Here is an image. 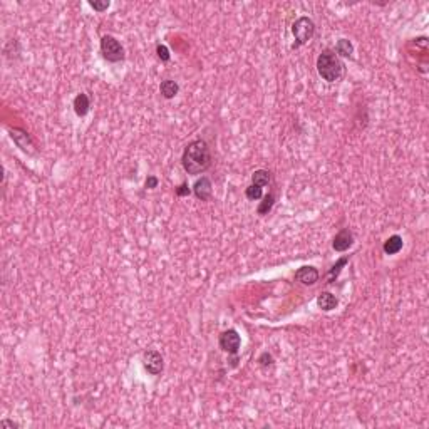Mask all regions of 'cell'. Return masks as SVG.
Listing matches in <instances>:
<instances>
[{
	"instance_id": "3",
	"label": "cell",
	"mask_w": 429,
	"mask_h": 429,
	"mask_svg": "<svg viewBox=\"0 0 429 429\" xmlns=\"http://www.w3.org/2000/svg\"><path fill=\"white\" fill-rule=\"evenodd\" d=\"M292 34H294V37H295L294 49L304 46V44L309 42L315 34L314 21L309 17H299L294 24H292Z\"/></svg>"
},
{
	"instance_id": "12",
	"label": "cell",
	"mask_w": 429,
	"mask_h": 429,
	"mask_svg": "<svg viewBox=\"0 0 429 429\" xmlns=\"http://www.w3.org/2000/svg\"><path fill=\"white\" fill-rule=\"evenodd\" d=\"M159 92H161V96H163L164 99H173V97L179 92V86H178L176 81L164 79L159 84Z\"/></svg>"
},
{
	"instance_id": "14",
	"label": "cell",
	"mask_w": 429,
	"mask_h": 429,
	"mask_svg": "<svg viewBox=\"0 0 429 429\" xmlns=\"http://www.w3.org/2000/svg\"><path fill=\"white\" fill-rule=\"evenodd\" d=\"M270 181H272V174L270 171H267V169H257V171H253L252 174V184H257V186H260V188L268 186Z\"/></svg>"
},
{
	"instance_id": "22",
	"label": "cell",
	"mask_w": 429,
	"mask_h": 429,
	"mask_svg": "<svg viewBox=\"0 0 429 429\" xmlns=\"http://www.w3.org/2000/svg\"><path fill=\"white\" fill-rule=\"evenodd\" d=\"M158 184H159V179L154 176V174H149L148 178H146V183H144V186L148 188V189H154V188H158Z\"/></svg>"
},
{
	"instance_id": "17",
	"label": "cell",
	"mask_w": 429,
	"mask_h": 429,
	"mask_svg": "<svg viewBox=\"0 0 429 429\" xmlns=\"http://www.w3.org/2000/svg\"><path fill=\"white\" fill-rule=\"evenodd\" d=\"M274 203H275V196L274 194H267V196H263V201L260 203V206H258V214H267L268 211H270L272 209V206H274Z\"/></svg>"
},
{
	"instance_id": "8",
	"label": "cell",
	"mask_w": 429,
	"mask_h": 429,
	"mask_svg": "<svg viewBox=\"0 0 429 429\" xmlns=\"http://www.w3.org/2000/svg\"><path fill=\"white\" fill-rule=\"evenodd\" d=\"M193 193H194V196L198 199H201V201H208L213 193V184L209 181V178L208 176L198 178L193 184Z\"/></svg>"
},
{
	"instance_id": "18",
	"label": "cell",
	"mask_w": 429,
	"mask_h": 429,
	"mask_svg": "<svg viewBox=\"0 0 429 429\" xmlns=\"http://www.w3.org/2000/svg\"><path fill=\"white\" fill-rule=\"evenodd\" d=\"M245 194L248 199H252V201H257V199L263 198V189L260 186H257V184H250L247 189H245Z\"/></svg>"
},
{
	"instance_id": "9",
	"label": "cell",
	"mask_w": 429,
	"mask_h": 429,
	"mask_svg": "<svg viewBox=\"0 0 429 429\" xmlns=\"http://www.w3.org/2000/svg\"><path fill=\"white\" fill-rule=\"evenodd\" d=\"M354 243V235L349 228H342L337 235L334 237L332 248L335 252H347Z\"/></svg>"
},
{
	"instance_id": "11",
	"label": "cell",
	"mask_w": 429,
	"mask_h": 429,
	"mask_svg": "<svg viewBox=\"0 0 429 429\" xmlns=\"http://www.w3.org/2000/svg\"><path fill=\"white\" fill-rule=\"evenodd\" d=\"M72 107H74V113L79 116V118H84V116L89 113L91 109V102H89V97L84 92L77 94L74 97V102H72Z\"/></svg>"
},
{
	"instance_id": "4",
	"label": "cell",
	"mask_w": 429,
	"mask_h": 429,
	"mask_svg": "<svg viewBox=\"0 0 429 429\" xmlns=\"http://www.w3.org/2000/svg\"><path fill=\"white\" fill-rule=\"evenodd\" d=\"M101 54L107 62H113V64L124 61V49L113 36H104L101 39Z\"/></svg>"
},
{
	"instance_id": "21",
	"label": "cell",
	"mask_w": 429,
	"mask_h": 429,
	"mask_svg": "<svg viewBox=\"0 0 429 429\" xmlns=\"http://www.w3.org/2000/svg\"><path fill=\"white\" fill-rule=\"evenodd\" d=\"M258 364H260L262 367H268V365L274 364V357H272L268 352H263L260 357H258Z\"/></svg>"
},
{
	"instance_id": "7",
	"label": "cell",
	"mask_w": 429,
	"mask_h": 429,
	"mask_svg": "<svg viewBox=\"0 0 429 429\" xmlns=\"http://www.w3.org/2000/svg\"><path fill=\"white\" fill-rule=\"evenodd\" d=\"M295 280L302 285H315L319 280V270L312 265H304L295 272Z\"/></svg>"
},
{
	"instance_id": "13",
	"label": "cell",
	"mask_w": 429,
	"mask_h": 429,
	"mask_svg": "<svg viewBox=\"0 0 429 429\" xmlns=\"http://www.w3.org/2000/svg\"><path fill=\"white\" fill-rule=\"evenodd\" d=\"M402 245H404L402 238L399 235H392L384 242L382 248H384V252H386V255H396V253L402 250Z\"/></svg>"
},
{
	"instance_id": "5",
	"label": "cell",
	"mask_w": 429,
	"mask_h": 429,
	"mask_svg": "<svg viewBox=\"0 0 429 429\" xmlns=\"http://www.w3.org/2000/svg\"><path fill=\"white\" fill-rule=\"evenodd\" d=\"M218 344L223 352H227L228 355H238V350L242 347V337L235 329H228L220 334Z\"/></svg>"
},
{
	"instance_id": "23",
	"label": "cell",
	"mask_w": 429,
	"mask_h": 429,
	"mask_svg": "<svg viewBox=\"0 0 429 429\" xmlns=\"http://www.w3.org/2000/svg\"><path fill=\"white\" fill-rule=\"evenodd\" d=\"M174 193H176L178 196H188V194L191 193V188H189L186 183H183V184H179L176 189H174Z\"/></svg>"
},
{
	"instance_id": "2",
	"label": "cell",
	"mask_w": 429,
	"mask_h": 429,
	"mask_svg": "<svg viewBox=\"0 0 429 429\" xmlns=\"http://www.w3.org/2000/svg\"><path fill=\"white\" fill-rule=\"evenodd\" d=\"M317 72L324 81L327 82H337L342 79L345 66L340 61V57L330 49H325L317 57Z\"/></svg>"
},
{
	"instance_id": "1",
	"label": "cell",
	"mask_w": 429,
	"mask_h": 429,
	"mask_svg": "<svg viewBox=\"0 0 429 429\" xmlns=\"http://www.w3.org/2000/svg\"><path fill=\"white\" fill-rule=\"evenodd\" d=\"M181 164L184 171L191 176H198L208 171L211 166V151L204 139H194L183 151L181 156Z\"/></svg>"
},
{
	"instance_id": "24",
	"label": "cell",
	"mask_w": 429,
	"mask_h": 429,
	"mask_svg": "<svg viewBox=\"0 0 429 429\" xmlns=\"http://www.w3.org/2000/svg\"><path fill=\"white\" fill-rule=\"evenodd\" d=\"M0 427H2V429H4V427H12V429H14V427H19V426H17V424L14 422V421H9V419H4V421L0 422Z\"/></svg>"
},
{
	"instance_id": "10",
	"label": "cell",
	"mask_w": 429,
	"mask_h": 429,
	"mask_svg": "<svg viewBox=\"0 0 429 429\" xmlns=\"http://www.w3.org/2000/svg\"><path fill=\"white\" fill-rule=\"evenodd\" d=\"M317 305L324 312H330L339 305V299L330 292H320L319 297H317Z\"/></svg>"
},
{
	"instance_id": "20",
	"label": "cell",
	"mask_w": 429,
	"mask_h": 429,
	"mask_svg": "<svg viewBox=\"0 0 429 429\" xmlns=\"http://www.w3.org/2000/svg\"><path fill=\"white\" fill-rule=\"evenodd\" d=\"M91 9H94L96 12H104L109 9V0H102V2H99V0H94V2H89Z\"/></svg>"
},
{
	"instance_id": "19",
	"label": "cell",
	"mask_w": 429,
	"mask_h": 429,
	"mask_svg": "<svg viewBox=\"0 0 429 429\" xmlns=\"http://www.w3.org/2000/svg\"><path fill=\"white\" fill-rule=\"evenodd\" d=\"M156 54H158V57L163 62H168L169 59H171V54H169V49L166 46H163V44H159L158 47H156Z\"/></svg>"
},
{
	"instance_id": "6",
	"label": "cell",
	"mask_w": 429,
	"mask_h": 429,
	"mask_svg": "<svg viewBox=\"0 0 429 429\" xmlns=\"http://www.w3.org/2000/svg\"><path fill=\"white\" fill-rule=\"evenodd\" d=\"M143 365L151 375H159L164 369V360L158 350H146L143 355Z\"/></svg>"
},
{
	"instance_id": "16",
	"label": "cell",
	"mask_w": 429,
	"mask_h": 429,
	"mask_svg": "<svg viewBox=\"0 0 429 429\" xmlns=\"http://www.w3.org/2000/svg\"><path fill=\"white\" fill-rule=\"evenodd\" d=\"M347 263H349V257H342L340 260H337V263H335V265L329 270V275H327V282H329V284H334V282L337 280L339 274L342 272V268L347 265Z\"/></svg>"
},
{
	"instance_id": "15",
	"label": "cell",
	"mask_w": 429,
	"mask_h": 429,
	"mask_svg": "<svg viewBox=\"0 0 429 429\" xmlns=\"http://www.w3.org/2000/svg\"><path fill=\"white\" fill-rule=\"evenodd\" d=\"M335 54L339 57H352L354 54V46L349 39H339L337 44H335Z\"/></svg>"
}]
</instances>
